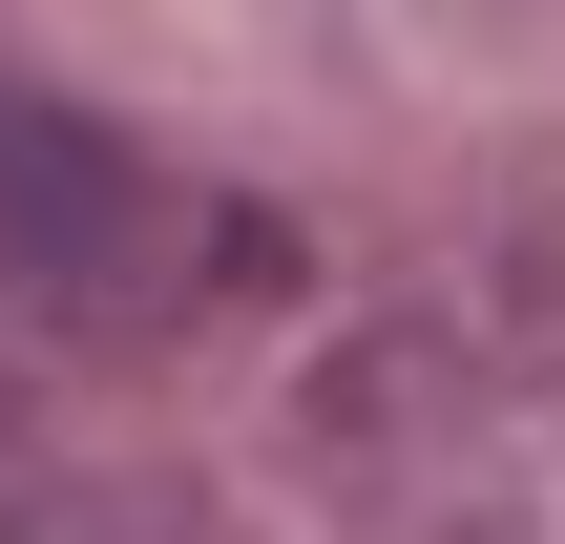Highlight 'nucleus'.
I'll list each match as a JSON object with an SVG mask.
<instances>
[{
  "mask_svg": "<svg viewBox=\"0 0 565 544\" xmlns=\"http://www.w3.org/2000/svg\"><path fill=\"white\" fill-rule=\"evenodd\" d=\"M0 294H42V314H168L189 294L168 168L42 63H0Z\"/></svg>",
  "mask_w": 565,
  "mask_h": 544,
  "instance_id": "1",
  "label": "nucleus"
}]
</instances>
